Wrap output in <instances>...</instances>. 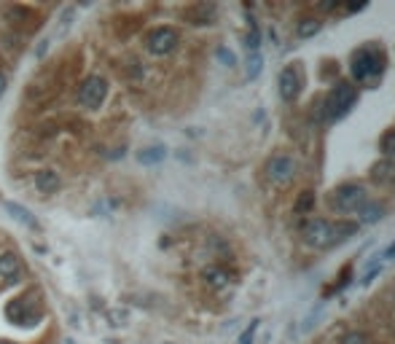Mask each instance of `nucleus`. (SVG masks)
Instances as JSON below:
<instances>
[{"instance_id":"22","label":"nucleus","mask_w":395,"mask_h":344,"mask_svg":"<svg viewBox=\"0 0 395 344\" xmlns=\"http://www.w3.org/2000/svg\"><path fill=\"white\" fill-rule=\"evenodd\" d=\"M3 89H6V78L0 75V95H3Z\"/></svg>"},{"instance_id":"4","label":"nucleus","mask_w":395,"mask_h":344,"mask_svg":"<svg viewBox=\"0 0 395 344\" xmlns=\"http://www.w3.org/2000/svg\"><path fill=\"white\" fill-rule=\"evenodd\" d=\"M105 97H108V81L99 78V75H89V78L81 84V89H78V105H81V108H89V111L99 108V105L105 102Z\"/></svg>"},{"instance_id":"9","label":"nucleus","mask_w":395,"mask_h":344,"mask_svg":"<svg viewBox=\"0 0 395 344\" xmlns=\"http://www.w3.org/2000/svg\"><path fill=\"white\" fill-rule=\"evenodd\" d=\"M22 271V261L17 253H0V277L3 280H14Z\"/></svg>"},{"instance_id":"14","label":"nucleus","mask_w":395,"mask_h":344,"mask_svg":"<svg viewBox=\"0 0 395 344\" xmlns=\"http://www.w3.org/2000/svg\"><path fill=\"white\" fill-rule=\"evenodd\" d=\"M207 280H210V285H218L221 288L223 283H226V271H221V269H210L207 274H204Z\"/></svg>"},{"instance_id":"6","label":"nucleus","mask_w":395,"mask_h":344,"mask_svg":"<svg viewBox=\"0 0 395 344\" xmlns=\"http://www.w3.org/2000/svg\"><path fill=\"white\" fill-rule=\"evenodd\" d=\"M296 170H298L296 159H293V156L280 153V156H274L272 162L267 164V178L272 180L274 186H285V183H291V180H293Z\"/></svg>"},{"instance_id":"13","label":"nucleus","mask_w":395,"mask_h":344,"mask_svg":"<svg viewBox=\"0 0 395 344\" xmlns=\"http://www.w3.org/2000/svg\"><path fill=\"white\" fill-rule=\"evenodd\" d=\"M382 148H385V153H387V159L395 164V132H390L385 140H382Z\"/></svg>"},{"instance_id":"20","label":"nucleus","mask_w":395,"mask_h":344,"mask_svg":"<svg viewBox=\"0 0 395 344\" xmlns=\"http://www.w3.org/2000/svg\"><path fill=\"white\" fill-rule=\"evenodd\" d=\"M345 344H366V336L363 334H349L345 339Z\"/></svg>"},{"instance_id":"21","label":"nucleus","mask_w":395,"mask_h":344,"mask_svg":"<svg viewBox=\"0 0 395 344\" xmlns=\"http://www.w3.org/2000/svg\"><path fill=\"white\" fill-rule=\"evenodd\" d=\"M162 156H164V151H162V148H156V153H143L140 159H143V162H151V159L156 162V159H162Z\"/></svg>"},{"instance_id":"7","label":"nucleus","mask_w":395,"mask_h":344,"mask_svg":"<svg viewBox=\"0 0 395 344\" xmlns=\"http://www.w3.org/2000/svg\"><path fill=\"white\" fill-rule=\"evenodd\" d=\"M146 46H148L151 54L164 57V54H170V51L177 46V32H175L173 27H156V30H151L148 32Z\"/></svg>"},{"instance_id":"15","label":"nucleus","mask_w":395,"mask_h":344,"mask_svg":"<svg viewBox=\"0 0 395 344\" xmlns=\"http://www.w3.org/2000/svg\"><path fill=\"white\" fill-rule=\"evenodd\" d=\"M6 207H8V210H11V213H14L17 218H19V221H25V223H30V226H35V221L30 218V213H27V210H22V207H17V204H6Z\"/></svg>"},{"instance_id":"10","label":"nucleus","mask_w":395,"mask_h":344,"mask_svg":"<svg viewBox=\"0 0 395 344\" xmlns=\"http://www.w3.org/2000/svg\"><path fill=\"white\" fill-rule=\"evenodd\" d=\"M59 175L51 170H41L35 175V189L41 191V194H54V191H59Z\"/></svg>"},{"instance_id":"18","label":"nucleus","mask_w":395,"mask_h":344,"mask_svg":"<svg viewBox=\"0 0 395 344\" xmlns=\"http://www.w3.org/2000/svg\"><path fill=\"white\" fill-rule=\"evenodd\" d=\"M258 70H261V59H258V57H253V59H250V68H247V75H250V78H256Z\"/></svg>"},{"instance_id":"23","label":"nucleus","mask_w":395,"mask_h":344,"mask_svg":"<svg viewBox=\"0 0 395 344\" xmlns=\"http://www.w3.org/2000/svg\"><path fill=\"white\" fill-rule=\"evenodd\" d=\"M0 344H14V342H0Z\"/></svg>"},{"instance_id":"8","label":"nucleus","mask_w":395,"mask_h":344,"mask_svg":"<svg viewBox=\"0 0 395 344\" xmlns=\"http://www.w3.org/2000/svg\"><path fill=\"white\" fill-rule=\"evenodd\" d=\"M298 89H301V75H298V70L285 68L282 75H280V95H282V99H293L298 95Z\"/></svg>"},{"instance_id":"3","label":"nucleus","mask_w":395,"mask_h":344,"mask_svg":"<svg viewBox=\"0 0 395 344\" xmlns=\"http://www.w3.org/2000/svg\"><path fill=\"white\" fill-rule=\"evenodd\" d=\"M355 99H358L355 86H352L349 81H339V84L331 89L328 99H325V113H328V119H345L347 113L352 111Z\"/></svg>"},{"instance_id":"5","label":"nucleus","mask_w":395,"mask_h":344,"mask_svg":"<svg viewBox=\"0 0 395 344\" xmlns=\"http://www.w3.org/2000/svg\"><path fill=\"white\" fill-rule=\"evenodd\" d=\"M363 202H366V191H363V186H358V183H345V186H339V189L334 191V197H331V204H334L336 210H342V213L358 210Z\"/></svg>"},{"instance_id":"19","label":"nucleus","mask_w":395,"mask_h":344,"mask_svg":"<svg viewBox=\"0 0 395 344\" xmlns=\"http://www.w3.org/2000/svg\"><path fill=\"white\" fill-rule=\"evenodd\" d=\"M256 328H258V323H250V328H247L245 334H242L240 344H250V342H253V334H256Z\"/></svg>"},{"instance_id":"12","label":"nucleus","mask_w":395,"mask_h":344,"mask_svg":"<svg viewBox=\"0 0 395 344\" xmlns=\"http://www.w3.org/2000/svg\"><path fill=\"white\" fill-rule=\"evenodd\" d=\"M318 30H320V22H318V19H301L298 35H301V38H309V35H315Z\"/></svg>"},{"instance_id":"11","label":"nucleus","mask_w":395,"mask_h":344,"mask_svg":"<svg viewBox=\"0 0 395 344\" xmlns=\"http://www.w3.org/2000/svg\"><path fill=\"white\" fill-rule=\"evenodd\" d=\"M371 178L376 180V183H393L395 180V164L387 159V162H382V164H376L374 172H371Z\"/></svg>"},{"instance_id":"17","label":"nucleus","mask_w":395,"mask_h":344,"mask_svg":"<svg viewBox=\"0 0 395 344\" xmlns=\"http://www.w3.org/2000/svg\"><path fill=\"white\" fill-rule=\"evenodd\" d=\"M376 218H382V207H366L363 210V221H376Z\"/></svg>"},{"instance_id":"1","label":"nucleus","mask_w":395,"mask_h":344,"mask_svg":"<svg viewBox=\"0 0 395 344\" xmlns=\"http://www.w3.org/2000/svg\"><path fill=\"white\" fill-rule=\"evenodd\" d=\"M355 231H358V223H331L322 221V218H315V221H309L304 226V240L315 247H328L334 242H342L347 237H352Z\"/></svg>"},{"instance_id":"16","label":"nucleus","mask_w":395,"mask_h":344,"mask_svg":"<svg viewBox=\"0 0 395 344\" xmlns=\"http://www.w3.org/2000/svg\"><path fill=\"white\" fill-rule=\"evenodd\" d=\"M312 202H315V194H304V197L298 199L296 210H298V213H307V210L312 207Z\"/></svg>"},{"instance_id":"2","label":"nucleus","mask_w":395,"mask_h":344,"mask_svg":"<svg viewBox=\"0 0 395 344\" xmlns=\"http://www.w3.org/2000/svg\"><path fill=\"white\" fill-rule=\"evenodd\" d=\"M382 68H385V57L376 46H366L352 54V75L360 84H374L382 75Z\"/></svg>"}]
</instances>
